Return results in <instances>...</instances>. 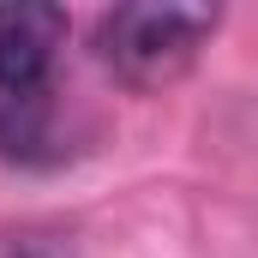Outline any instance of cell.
I'll return each instance as SVG.
<instances>
[{"instance_id":"cell-2","label":"cell","mask_w":258,"mask_h":258,"mask_svg":"<svg viewBox=\"0 0 258 258\" xmlns=\"http://www.w3.org/2000/svg\"><path fill=\"white\" fill-rule=\"evenodd\" d=\"M216 24H222L216 6H162V0L114 6L96 18V54L126 90H168L174 78L192 72Z\"/></svg>"},{"instance_id":"cell-1","label":"cell","mask_w":258,"mask_h":258,"mask_svg":"<svg viewBox=\"0 0 258 258\" xmlns=\"http://www.w3.org/2000/svg\"><path fill=\"white\" fill-rule=\"evenodd\" d=\"M66 42L60 6H0V162H60L54 132V60Z\"/></svg>"}]
</instances>
